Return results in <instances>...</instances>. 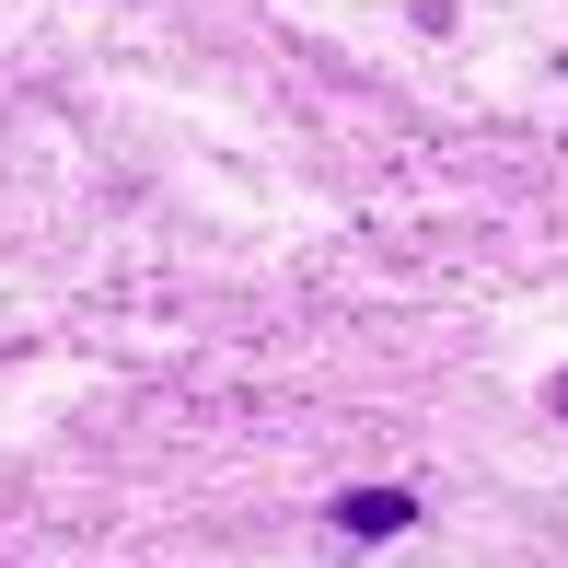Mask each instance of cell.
Returning <instances> with one entry per match:
<instances>
[{
    "mask_svg": "<svg viewBox=\"0 0 568 568\" xmlns=\"http://www.w3.org/2000/svg\"><path fill=\"white\" fill-rule=\"evenodd\" d=\"M406 523H418L406 487H348V499H337V534H348V546H383V534H406Z\"/></svg>",
    "mask_w": 568,
    "mask_h": 568,
    "instance_id": "1",
    "label": "cell"
},
{
    "mask_svg": "<svg viewBox=\"0 0 568 568\" xmlns=\"http://www.w3.org/2000/svg\"><path fill=\"white\" fill-rule=\"evenodd\" d=\"M557 418H568V372H557Z\"/></svg>",
    "mask_w": 568,
    "mask_h": 568,
    "instance_id": "2",
    "label": "cell"
}]
</instances>
